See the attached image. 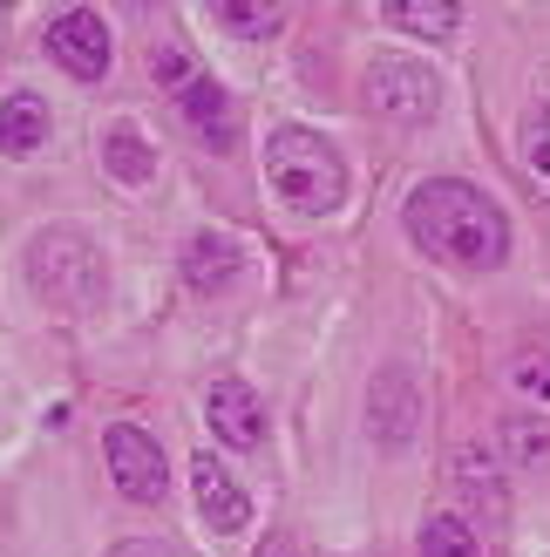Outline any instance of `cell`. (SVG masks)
Listing matches in <instances>:
<instances>
[{
  "label": "cell",
  "mask_w": 550,
  "mask_h": 557,
  "mask_svg": "<svg viewBox=\"0 0 550 557\" xmlns=\"http://www.w3.org/2000/svg\"><path fill=\"white\" fill-rule=\"evenodd\" d=\"M48 54L75 82H102L109 75V27H102V14L96 8H68L62 21L48 27Z\"/></svg>",
  "instance_id": "ba28073f"
},
{
  "label": "cell",
  "mask_w": 550,
  "mask_h": 557,
  "mask_svg": "<svg viewBox=\"0 0 550 557\" xmlns=\"http://www.w3.org/2000/svg\"><path fill=\"white\" fill-rule=\"evenodd\" d=\"M497 456L510 469H524V476L550 469V422H543V414H503V422H497Z\"/></svg>",
  "instance_id": "4fadbf2b"
},
{
  "label": "cell",
  "mask_w": 550,
  "mask_h": 557,
  "mask_svg": "<svg viewBox=\"0 0 550 557\" xmlns=\"http://www.w3.org/2000/svg\"><path fill=\"white\" fill-rule=\"evenodd\" d=\"M361 102L388 123H428L442 109V82L428 62H408V54H380L361 75Z\"/></svg>",
  "instance_id": "277c9868"
},
{
  "label": "cell",
  "mask_w": 550,
  "mask_h": 557,
  "mask_svg": "<svg viewBox=\"0 0 550 557\" xmlns=\"http://www.w3.org/2000/svg\"><path fill=\"white\" fill-rule=\"evenodd\" d=\"M259 557H299V550H292V537H265V544H259Z\"/></svg>",
  "instance_id": "603a6c76"
},
{
  "label": "cell",
  "mask_w": 550,
  "mask_h": 557,
  "mask_svg": "<svg viewBox=\"0 0 550 557\" xmlns=\"http://www.w3.org/2000/svg\"><path fill=\"white\" fill-rule=\"evenodd\" d=\"M102 462H109V476H116V490L129 504H163L171 496V462H163V449L136 422L102 429Z\"/></svg>",
  "instance_id": "5b68a950"
},
{
  "label": "cell",
  "mask_w": 550,
  "mask_h": 557,
  "mask_svg": "<svg viewBox=\"0 0 550 557\" xmlns=\"http://www.w3.org/2000/svg\"><path fill=\"white\" fill-rule=\"evenodd\" d=\"M184 278H190V293H225L238 278V245L217 232H198L184 245Z\"/></svg>",
  "instance_id": "7c38bea8"
},
{
  "label": "cell",
  "mask_w": 550,
  "mask_h": 557,
  "mask_svg": "<svg viewBox=\"0 0 550 557\" xmlns=\"http://www.w3.org/2000/svg\"><path fill=\"white\" fill-rule=\"evenodd\" d=\"M116 557H177L163 537H129V544H116Z\"/></svg>",
  "instance_id": "7402d4cb"
},
{
  "label": "cell",
  "mask_w": 550,
  "mask_h": 557,
  "mask_svg": "<svg viewBox=\"0 0 550 557\" xmlns=\"http://www.w3.org/2000/svg\"><path fill=\"white\" fill-rule=\"evenodd\" d=\"M204 414H211V435L225 442V449H259L265 442V401L245 381H217Z\"/></svg>",
  "instance_id": "9c48e42d"
},
{
  "label": "cell",
  "mask_w": 550,
  "mask_h": 557,
  "mask_svg": "<svg viewBox=\"0 0 550 557\" xmlns=\"http://www.w3.org/2000/svg\"><path fill=\"white\" fill-rule=\"evenodd\" d=\"M422 557H483V544H476V531L455 510H435L422 523Z\"/></svg>",
  "instance_id": "e0dca14e"
},
{
  "label": "cell",
  "mask_w": 550,
  "mask_h": 557,
  "mask_svg": "<svg viewBox=\"0 0 550 557\" xmlns=\"http://www.w3.org/2000/svg\"><path fill=\"white\" fill-rule=\"evenodd\" d=\"M217 27H225V35H279L286 14L279 8H245V0H217Z\"/></svg>",
  "instance_id": "d6986e66"
},
{
  "label": "cell",
  "mask_w": 550,
  "mask_h": 557,
  "mask_svg": "<svg viewBox=\"0 0 550 557\" xmlns=\"http://www.w3.org/2000/svg\"><path fill=\"white\" fill-rule=\"evenodd\" d=\"M190 490H198V510H204L211 531L238 537L245 523H252V496L238 490V476H225V462H217V456H198V462H190Z\"/></svg>",
  "instance_id": "30bf717a"
},
{
  "label": "cell",
  "mask_w": 550,
  "mask_h": 557,
  "mask_svg": "<svg viewBox=\"0 0 550 557\" xmlns=\"http://www.w3.org/2000/svg\"><path fill=\"white\" fill-rule=\"evenodd\" d=\"M449 476H455L462 510H470L483 531H503V517H510V483H503V469H497V449L462 442V449L449 456Z\"/></svg>",
  "instance_id": "8992f818"
},
{
  "label": "cell",
  "mask_w": 550,
  "mask_h": 557,
  "mask_svg": "<svg viewBox=\"0 0 550 557\" xmlns=\"http://www.w3.org/2000/svg\"><path fill=\"white\" fill-rule=\"evenodd\" d=\"M102 163H109V177H123V184H150V171H157V157H150V144L136 129H109L102 136Z\"/></svg>",
  "instance_id": "2e32d148"
},
{
  "label": "cell",
  "mask_w": 550,
  "mask_h": 557,
  "mask_svg": "<svg viewBox=\"0 0 550 557\" xmlns=\"http://www.w3.org/2000/svg\"><path fill=\"white\" fill-rule=\"evenodd\" d=\"M510 381L524 387V395H543L550 401V354H516L510 360Z\"/></svg>",
  "instance_id": "44dd1931"
},
{
  "label": "cell",
  "mask_w": 550,
  "mask_h": 557,
  "mask_svg": "<svg viewBox=\"0 0 550 557\" xmlns=\"http://www.w3.org/2000/svg\"><path fill=\"white\" fill-rule=\"evenodd\" d=\"M516 144H524V171H530V184L550 198V102H537L530 116H524V136H516Z\"/></svg>",
  "instance_id": "ac0fdd59"
},
{
  "label": "cell",
  "mask_w": 550,
  "mask_h": 557,
  "mask_svg": "<svg viewBox=\"0 0 550 557\" xmlns=\"http://www.w3.org/2000/svg\"><path fill=\"white\" fill-rule=\"evenodd\" d=\"M27 278H35V293L48 306H62V313L102 306V252L82 232H41L27 245Z\"/></svg>",
  "instance_id": "3957f363"
},
{
  "label": "cell",
  "mask_w": 550,
  "mask_h": 557,
  "mask_svg": "<svg viewBox=\"0 0 550 557\" xmlns=\"http://www.w3.org/2000/svg\"><path fill=\"white\" fill-rule=\"evenodd\" d=\"M367 429L380 449H408L422 429V395H415V381H408L401 368H380L374 387H367Z\"/></svg>",
  "instance_id": "52a82bcc"
},
{
  "label": "cell",
  "mask_w": 550,
  "mask_h": 557,
  "mask_svg": "<svg viewBox=\"0 0 550 557\" xmlns=\"http://www.w3.org/2000/svg\"><path fill=\"white\" fill-rule=\"evenodd\" d=\"M48 144V102L41 96H8V102H0V150H8V157H35Z\"/></svg>",
  "instance_id": "5bb4252c"
},
{
  "label": "cell",
  "mask_w": 550,
  "mask_h": 557,
  "mask_svg": "<svg viewBox=\"0 0 550 557\" xmlns=\"http://www.w3.org/2000/svg\"><path fill=\"white\" fill-rule=\"evenodd\" d=\"M401 218H408V238L428 259H449V265H470V272H489V265L510 259V218L462 177L415 184V198H408Z\"/></svg>",
  "instance_id": "6da1fadb"
},
{
  "label": "cell",
  "mask_w": 550,
  "mask_h": 557,
  "mask_svg": "<svg viewBox=\"0 0 550 557\" xmlns=\"http://www.w3.org/2000/svg\"><path fill=\"white\" fill-rule=\"evenodd\" d=\"M177 102H184V123L198 129L211 150H232V136H238V109H232V96L217 89V82H204V75H198Z\"/></svg>",
  "instance_id": "8fae6325"
},
{
  "label": "cell",
  "mask_w": 550,
  "mask_h": 557,
  "mask_svg": "<svg viewBox=\"0 0 550 557\" xmlns=\"http://www.w3.org/2000/svg\"><path fill=\"white\" fill-rule=\"evenodd\" d=\"M265 184L279 190V205H292L299 218H326L347 198V163L320 129L286 123V129L265 136Z\"/></svg>",
  "instance_id": "7a4b0ae2"
},
{
  "label": "cell",
  "mask_w": 550,
  "mask_h": 557,
  "mask_svg": "<svg viewBox=\"0 0 550 557\" xmlns=\"http://www.w3.org/2000/svg\"><path fill=\"white\" fill-rule=\"evenodd\" d=\"M388 14V27H401V35H428V41H442V35H455L462 27V8L455 0H395V8H380Z\"/></svg>",
  "instance_id": "9a60e30c"
},
{
  "label": "cell",
  "mask_w": 550,
  "mask_h": 557,
  "mask_svg": "<svg viewBox=\"0 0 550 557\" xmlns=\"http://www.w3.org/2000/svg\"><path fill=\"white\" fill-rule=\"evenodd\" d=\"M150 75L163 82V89H190V82H198V69H190V48L184 41H157V54H150Z\"/></svg>",
  "instance_id": "ffe728a7"
}]
</instances>
